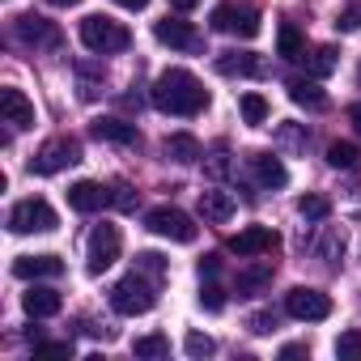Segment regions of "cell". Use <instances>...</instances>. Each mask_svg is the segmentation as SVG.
Segmentation results:
<instances>
[{"label": "cell", "mask_w": 361, "mask_h": 361, "mask_svg": "<svg viewBox=\"0 0 361 361\" xmlns=\"http://www.w3.org/2000/svg\"><path fill=\"white\" fill-rule=\"evenodd\" d=\"M302 51H306L302 30H298L293 22H285V26L276 30V56H285V60H302Z\"/></svg>", "instance_id": "24"}, {"label": "cell", "mask_w": 361, "mask_h": 361, "mask_svg": "<svg viewBox=\"0 0 361 361\" xmlns=\"http://www.w3.org/2000/svg\"><path fill=\"white\" fill-rule=\"evenodd\" d=\"M145 226L157 234V238H170V243H196V221L183 213V209H174V204H157L145 213Z\"/></svg>", "instance_id": "3"}, {"label": "cell", "mask_w": 361, "mask_h": 361, "mask_svg": "<svg viewBox=\"0 0 361 361\" xmlns=\"http://www.w3.org/2000/svg\"><path fill=\"white\" fill-rule=\"evenodd\" d=\"M281 145L302 149V145H306V132H302V128H293V123H281Z\"/></svg>", "instance_id": "37"}, {"label": "cell", "mask_w": 361, "mask_h": 361, "mask_svg": "<svg viewBox=\"0 0 361 361\" xmlns=\"http://www.w3.org/2000/svg\"><path fill=\"white\" fill-rule=\"evenodd\" d=\"M153 302L157 298H153V285L145 281V272H132L111 285V306L119 314H145V310H153Z\"/></svg>", "instance_id": "6"}, {"label": "cell", "mask_w": 361, "mask_h": 361, "mask_svg": "<svg viewBox=\"0 0 361 361\" xmlns=\"http://www.w3.org/2000/svg\"><path fill=\"white\" fill-rule=\"evenodd\" d=\"M213 30L238 35V39H255L259 35V13L251 5H217L213 9Z\"/></svg>", "instance_id": "8"}, {"label": "cell", "mask_w": 361, "mask_h": 361, "mask_svg": "<svg viewBox=\"0 0 361 361\" xmlns=\"http://www.w3.org/2000/svg\"><path fill=\"white\" fill-rule=\"evenodd\" d=\"M98 140H111V145H136L140 140V132H136V123H128V119H119V115H106V119H94V128H90Z\"/></svg>", "instance_id": "16"}, {"label": "cell", "mask_w": 361, "mask_h": 361, "mask_svg": "<svg viewBox=\"0 0 361 361\" xmlns=\"http://www.w3.org/2000/svg\"><path fill=\"white\" fill-rule=\"evenodd\" d=\"M115 5H119V9H128V13H140L149 0H115Z\"/></svg>", "instance_id": "42"}, {"label": "cell", "mask_w": 361, "mask_h": 361, "mask_svg": "<svg viewBox=\"0 0 361 361\" xmlns=\"http://www.w3.org/2000/svg\"><path fill=\"white\" fill-rule=\"evenodd\" d=\"M200 306H204V310H213V314H217V310H221V306H226V289H221V285H217V281H204V285H200Z\"/></svg>", "instance_id": "31"}, {"label": "cell", "mask_w": 361, "mask_h": 361, "mask_svg": "<svg viewBox=\"0 0 361 361\" xmlns=\"http://www.w3.org/2000/svg\"><path fill=\"white\" fill-rule=\"evenodd\" d=\"M183 348H188V357H209L217 344H213V336H204V331H188Z\"/></svg>", "instance_id": "32"}, {"label": "cell", "mask_w": 361, "mask_h": 361, "mask_svg": "<svg viewBox=\"0 0 361 361\" xmlns=\"http://www.w3.org/2000/svg\"><path fill=\"white\" fill-rule=\"evenodd\" d=\"M336 30H344V35L361 30V9H344V13H340V22H336Z\"/></svg>", "instance_id": "38"}, {"label": "cell", "mask_w": 361, "mask_h": 361, "mask_svg": "<svg viewBox=\"0 0 361 361\" xmlns=\"http://www.w3.org/2000/svg\"><path fill=\"white\" fill-rule=\"evenodd\" d=\"M357 145H348V140H331L327 145V166H336V170H353L357 166Z\"/></svg>", "instance_id": "27"}, {"label": "cell", "mask_w": 361, "mask_h": 361, "mask_svg": "<svg viewBox=\"0 0 361 361\" xmlns=\"http://www.w3.org/2000/svg\"><path fill=\"white\" fill-rule=\"evenodd\" d=\"M238 111H243V119H247L251 128H259V123L268 119V98H264V94H243V98H238Z\"/></svg>", "instance_id": "26"}, {"label": "cell", "mask_w": 361, "mask_h": 361, "mask_svg": "<svg viewBox=\"0 0 361 361\" xmlns=\"http://www.w3.org/2000/svg\"><path fill=\"white\" fill-rule=\"evenodd\" d=\"M153 35H157V43H166V47H174V51H196L200 47V35L188 26V22H157L153 26Z\"/></svg>", "instance_id": "15"}, {"label": "cell", "mask_w": 361, "mask_h": 361, "mask_svg": "<svg viewBox=\"0 0 361 361\" xmlns=\"http://www.w3.org/2000/svg\"><path fill=\"white\" fill-rule=\"evenodd\" d=\"M81 43L94 56H119V51H128L132 35H128V26L102 18V13H90V18H81Z\"/></svg>", "instance_id": "2"}, {"label": "cell", "mask_w": 361, "mask_h": 361, "mask_svg": "<svg viewBox=\"0 0 361 361\" xmlns=\"http://www.w3.org/2000/svg\"><path fill=\"white\" fill-rule=\"evenodd\" d=\"M259 56L255 51H221L217 56V73L221 77H259Z\"/></svg>", "instance_id": "18"}, {"label": "cell", "mask_w": 361, "mask_h": 361, "mask_svg": "<svg viewBox=\"0 0 361 361\" xmlns=\"http://www.w3.org/2000/svg\"><path fill=\"white\" fill-rule=\"evenodd\" d=\"M81 161V140H73V136H51L35 157H30V174H60V170H68V166H77Z\"/></svg>", "instance_id": "4"}, {"label": "cell", "mask_w": 361, "mask_h": 361, "mask_svg": "<svg viewBox=\"0 0 361 361\" xmlns=\"http://www.w3.org/2000/svg\"><path fill=\"white\" fill-rule=\"evenodd\" d=\"M272 327H276V314H272V310H259V314H251V331H255V336H268Z\"/></svg>", "instance_id": "36"}, {"label": "cell", "mask_w": 361, "mask_h": 361, "mask_svg": "<svg viewBox=\"0 0 361 361\" xmlns=\"http://www.w3.org/2000/svg\"><path fill=\"white\" fill-rule=\"evenodd\" d=\"M302 60H306V73H310V77H327V73H336L340 51H336V47H314L310 56L302 51Z\"/></svg>", "instance_id": "25"}, {"label": "cell", "mask_w": 361, "mask_h": 361, "mask_svg": "<svg viewBox=\"0 0 361 361\" xmlns=\"http://www.w3.org/2000/svg\"><path fill=\"white\" fill-rule=\"evenodd\" d=\"M149 98H153V106H157L161 115H200V111L209 106V90H204L200 77L188 73V68H166V73L153 81Z\"/></svg>", "instance_id": "1"}, {"label": "cell", "mask_w": 361, "mask_h": 361, "mask_svg": "<svg viewBox=\"0 0 361 361\" xmlns=\"http://www.w3.org/2000/svg\"><path fill=\"white\" fill-rule=\"evenodd\" d=\"M336 353H340V357H361V331H344V336L336 340Z\"/></svg>", "instance_id": "34"}, {"label": "cell", "mask_w": 361, "mask_h": 361, "mask_svg": "<svg viewBox=\"0 0 361 361\" xmlns=\"http://www.w3.org/2000/svg\"><path fill=\"white\" fill-rule=\"evenodd\" d=\"M132 353H136V357H166V353H170V340H166V336H140V340L132 344Z\"/></svg>", "instance_id": "29"}, {"label": "cell", "mask_w": 361, "mask_h": 361, "mask_svg": "<svg viewBox=\"0 0 361 361\" xmlns=\"http://www.w3.org/2000/svg\"><path fill=\"white\" fill-rule=\"evenodd\" d=\"M35 357H73L68 340H35Z\"/></svg>", "instance_id": "33"}, {"label": "cell", "mask_w": 361, "mask_h": 361, "mask_svg": "<svg viewBox=\"0 0 361 361\" xmlns=\"http://www.w3.org/2000/svg\"><path fill=\"white\" fill-rule=\"evenodd\" d=\"M251 174L259 178L264 188H285L289 183V170H285V161L276 153H255L251 157Z\"/></svg>", "instance_id": "17"}, {"label": "cell", "mask_w": 361, "mask_h": 361, "mask_svg": "<svg viewBox=\"0 0 361 361\" xmlns=\"http://www.w3.org/2000/svg\"><path fill=\"white\" fill-rule=\"evenodd\" d=\"M196 5H200V0H170V9H174V13H192Z\"/></svg>", "instance_id": "41"}, {"label": "cell", "mask_w": 361, "mask_h": 361, "mask_svg": "<svg viewBox=\"0 0 361 361\" xmlns=\"http://www.w3.org/2000/svg\"><path fill=\"white\" fill-rule=\"evenodd\" d=\"M281 357H285V361H289V357H306V344H285Z\"/></svg>", "instance_id": "43"}, {"label": "cell", "mask_w": 361, "mask_h": 361, "mask_svg": "<svg viewBox=\"0 0 361 361\" xmlns=\"http://www.w3.org/2000/svg\"><path fill=\"white\" fill-rule=\"evenodd\" d=\"M60 226V217H56V209L47 204V200H18L13 204V213H9V230L13 234H51Z\"/></svg>", "instance_id": "5"}, {"label": "cell", "mask_w": 361, "mask_h": 361, "mask_svg": "<svg viewBox=\"0 0 361 361\" xmlns=\"http://www.w3.org/2000/svg\"><path fill=\"white\" fill-rule=\"evenodd\" d=\"M22 306H26V314H30V319H51V314H60L64 298H60L56 289H43V285H35V289L22 298Z\"/></svg>", "instance_id": "19"}, {"label": "cell", "mask_w": 361, "mask_h": 361, "mask_svg": "<svg viewBox=\"0 0 361 361\" xmlns=\"http://www.w3.org/2000/svg\"><path fill=\"white\" fill-rule=\"evenodd\" d=\"M276 247H281V234L268 230V226H247V230L234 234V243H230L234 255H268V251H276Z\"/></svg>", "instance_id": "10"}, {"label": "cell", "mask_w": 361, "mask_h": 361, "mask_svg": "<svg viewBox=\"0 0 361 361\" xmlns=\"http://www.w3.org/2000/svg\"><path fill=\"white\" fill-rule=\"evenodd\" d=\"M47 5H56V9H73V5H81V0H47Z\"/></svg>", "instance_id": "45"}, {"label": "cell", "mask_w": 361, "mask_h": 361, "mask_svg": "<svg viewBox=\"0 0 361 361\" xmlns=\"http://www.w3.org/2000/svg\"><path fill=\"white\" fill-rule=\"evenodd\" d=\"M136 272H145V276L161 281V276H166V259H161L157 251H140V255H136Z\"/></svg>", "instance_id": "30"}, {"label": "cell", "mask_w": 361, "mask_h": 361, "mask_svg": "<svg viewBox=\"0 0 361 361\" xmlns=\"http://www.w3.org/2000/svg\"><path fill=\"white\" fill-rule=\"evenodd\" d=\"M0 111H5V123H13V128H35V102L13 85L0 90Z\"/></svg>", "instance_id": "14"}, {"label": "cell", "mask_w": 361, "mask_h": 361, "mask_svg": "<svg viewBox=\"0 0 361 361\" xmlns=\"http://www.w3.org/2000/svg\"><path fill=\"white\" fill-rule=\"evenodd\" d=\"M60 272H64L60 255H18L13 259V276H22V281H43V276H60Z\"/></svg>", "instance_id": "13"}, {"label": "cell", "mask_w": 361, "mask_h": 361, "mask_svg": "<svg viewBox=\"0 0 361 361\" xmlns=\"http://www.w3.org/2000/svg\"><path fill=\"white\" fill-rule=\"evenodd\" d=\"M217 272H221V255H204L200 259V281H213Z\"/></svg>", "instance_id": "40"}, {"label": "cell", "mask_w": 361, "mask_h": 361, "mask_svg": "<svg viewBox=\"0 0 361 361\" xmlns=\"http://www.w3.org/2000/svg\"><path fill=\"white\" fill-rule=\"evenodd\" d=\"M77 73H81V98H85V102H94V98H98V81L90 77V68H85V64H81Z\"/></svg>", "instance_id": "39"}, {"label": "cell", "mask_w": 361, "mask_h": 361, "mask_svg": "<svg viewBox=\"0 0 361 361\" xmlns=\"http://www.w3.org/2000/svg\"><path fill=\"white\" fill-rule=\"evenodd\" d=\"M119 247H123V238H119V230L115 226H98L94 234H90V247H85V259H90V272L94 276H102L115 259H119Z\"/></svg>", "instance_id": "9"}, {"label": "cell", "mask_w": 361, "mask_h": 361, "mask_svg": "<svg viewBox=\"0 0 361 361\" xmlns=\"http://www.w3.org/2000/svg\"><path fill=\"white\" fill-rule=\"evenodd\" d=\"M111 204H115V209H123V213H132V209H136V196H132V188H123V183H119V188L111 192Z\"/></svg>", "instance_id": "35"}, {"label": "cell", "mask_w": 361, "mask_h": 361, "mask_svg": "<svg viewBox=\"0 0 361 361\" xmlns=\"http://www.w3.org/2000/svg\"><path fill=\"white\" fill-rule=\"evenodd\" d=\"M18 35L26 39V43H47V47H56V26L51 22H43V18H35V13H22L18 18Z\"/></svg>", "instance_id": "22"}, {"label": "cell", "mask_w": 361, "mask_h": 361, "mask_svg": "<svg viewBox=\"0 0 361 361\" xmlns=\"http://www.w3.org/2000/svg\"><path fill=\"white\" fill-rule=\"evenodd\" d=\"M348 123H353V128H357V136H361V102H353V106H348Z\"/></svg>", "instance_id": "44"}, {"label": "cell", "mask_w": 361, "mask_h": 361, "mask_svg": "<svg viewBox=\"0 0 361 361\" xmlns=\"http://www.w3.org/2000/svg\"><path fill=\"white\" fill-rule=\"evenodd\" d=\"M166 157L170 161H183V166H192V161H200V140L192 136V132H174V136H166Z\"/></svg>", "instance_id": "21"}, {"label": "cell", "mask_w": 361, "mask_h": 361, "mask_svg": "<svg viewBox=\"0 0 361 361\" xmlns=\"http://www.w3.org/2000/svg\"><path fill=\"white\" fill-rule=\"evenodd\" d=\"M285 310H289L298 323H323V319L331 314V298H327V293H319V289L298 285V289H289V293H285Z\"/></svg>", "instance_id": "7"}, {"label": "cell", "mask_w": 361, "mask_h": 361, "mask_svg": "<svg viewBox=\"0 0 361 361\" xmlns=\"http://www.w3.org/2000/svg\"><path fill=\"white\" fill-rule=\"evenodd\" d=\"M289 98H293L298 106H306V111H323V106H327V94H323V85H319L314 77L289 81Z\"/></svg>", "instance_id": "20"}, {"label": "cell", "mask_w": 361, "mask_h": 361, "mask_svg": "<svg viewBox=\"0 0 361 361\" xmlns=\"http://www.w3.org/2000/svg\"><path fill=\"white\" fill-rule=\"evenodd\" d=\"M268 285H272V264H251V268H243V272H238V281H234V289H238L243 298L264 293Z\"/></svg>", "instance_id": "23"}, {"label": "cell", "mask_w": 361, "mask_h": 361, "mask_svg": "<svg viewBox=\"0 0 361 361\" xmlns=\"http://www.w3.org/2000/svg\"><path fill=\"white\" fill-rule=\"evenodd\" d=\"M234 213H238V204H234V196H230V192H221V188L200 192V217H204L209 226H226Z\"/></svg>", "instance_id": "12"}, {"label": "cell", "mask_w": 361, "mask_h": 361, "mask_svg": "<svg viewBox=\"0 0 361 361\" xmlns=\"http://www.w3.org/2000/svg\"><path fill=\"white\" fill-rule=\"evenodd\" d=\"M106 204H111V192L102 183H94V178H81V183L68 188V209L73 213H98Z\"/></svg>", "instance_id": "11"}, {"label": "cell", "mask_w": 361, "mask_h": 361, "mask_svg": "<svg viewBox=\"0 0 361 361\" xmlns=\"http://www.w3.org/2000/svg\"><path fill=\"white\" fill-rule=\"evenodd\" d=\"M298 213H302L306 221H323V217L331 213V200H323V196H302V200H298Z\"/></svg>", "instance_id": "28"}]
</instances>
